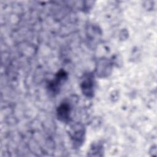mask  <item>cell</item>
I'll list each match as a JSON object with an SVG mask.
<instances>
[{"instance_id":"6da1fadb","label":"cell","mask_w":157,"mask_h":157,"mask_svg":"<svg viewBox=\"0 0 157 157\" xmlns=\"http://www.w3.org/2000/svg\"><path fill=\"white\" fill-rule=\"evenodd\" d=\"M82 90L85 94H86L88 96H90L93 93V81L92 77L88 75L86 78L82 82Z\"/></svg>"},{"instance_id":"7a4b0ae2","label":"cell","mask_w":157,"mask_h":157,"mask_svg":"<svg viewBox=\"0 0 157 157\" xmlns=\"http://www.w3.org/2000/svg\"><path fill=\"white\" fill-rule=\"evenodd\" d=\"M69 106L67 104H62L58 110V115L59 119L66 121L68 119L69 115Z\"/></svg>"}]
</instances>
